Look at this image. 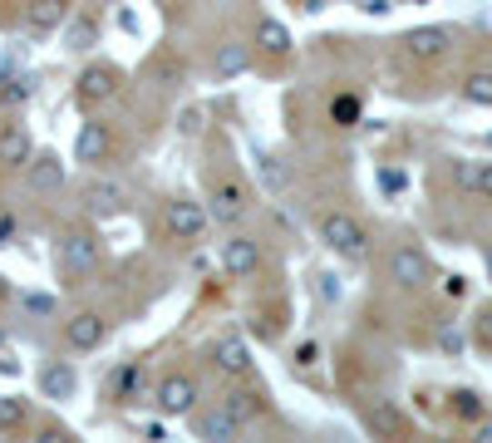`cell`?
Listing matches in <instances>:
<instances>
[{"label":"cell","instance_id":"cell-1","mask_svg":"<svg viewBox=\"0 0 492 443\" xmlns=\"http://www.w3.org/2000/svg\"><path fill=\"white\" fill-rule=\"evenodd\" d=\"M320 242L330 251H340V257L359 261L369 251V232H365L359 217H350V212H326V217H320Z\"/></svg>","mask_w":492,"mask_h":443},{"label":"cell","instance_id":"cell-2","mask_svg":"<svg viewBox=\"0 0 492 443\" xmlns=\"http://www.w3.org/2000/svg\"><path fill=\"white\" fill-rule=\"evenodd\" d=\"M99 257H104V242L94 232H65L59 237V251H55L65 277H89V271L99 267Z\"/></svg>","mask_w":492,"mask_h":443},{"label":"cell","instance_id":"cell-3","mask_svg":"<svg viewBox=\"0 0 492 443\" xmlns=\"http://www.w3.org/2000/svg\"><path fill=\"white\" fill-rule=\"evenodd\" d=\"M389 281L399 286V291H424V286L434 281V261H428V251L414 247V242L394 247V257H389Z\"/></svg>","mask_w":492,"mask_h":443},{"label":"cell","instance_id":"cell-4","mask_svg":"<svg viewBox=\"0 0 492 443\" xmlns=\"http://www.w3.org/2000/svg\"><path fill=\"white\" fill-rule=\"evenodd\" d=\"M158 409L167 414V418H183V414H192L197 409V379L192 375H167V379H158Z\"/></svg>","mask_w":492,"mask_h":443},{"label":"cell","instance_id":"cell-5","mask_svg":"<svg viewBox=\"0 0 492 443\" xmlns=\"http://www.w3.org/2000/svg\"><path fill=\"white\" fill-rule=\"evenodd\" d=\"M84 202H89V212H104V217H114V212H124L134 197H128V183L94 173L89 183H84Z\"/></svg>","mask_w":492,"mask_h":443},{"label":"cell","instance_id":"cell-6","mask_svg":"<svg viewBox=\"0 0 492 443\" xmlns=\"http://www.w3.org/2000/svg\"><path fill=\"white\" fill-rule=\"evenodd\" d=\"M65 340H69V350H99V345L109 340V320H104L99 310H75V316L65 320Z\"/></svg>","mask_w":492,"mask_h":443},{"label":"cell","instance_id":"cell-7","mask_svg":"<svg viewBox=\"0 0 492 443\" xmlns=\"http://www.w3.org/2000/svg\"><path fill=\"white\" fill-rule=\"evenodd\" d=\"M167 232L177 237V242H197L202 232H207V222H212V212H202L197 202H187V197H173L167 202Z\"/></svg>","mask_w":492,"mask_h":443},{"label":"cell","instance_id":"cell-8","mask_svg":"<svg viewBox=\"0 0 492 443\" xmlns=\"http://www.w3.org/2000/svg\"><path fill=\"white\" fill-rule=\"evenodd\" d=\"M222 267H226V277H236V281L256 277L261 271V247L251 242V237H226L222 242Z\"/></svg>","mask_w":492,"mask_h":443},{"label":"cell","instance_id":"cell-9","mask_svg":"<svg viewBox=\"0 0 492 443\" xmlns=\"http://www.w3.org/2000/svg\"><path fill=\"white\" fill-rule=\"evenodd\" d=\"M246 207H251V193L242 183H232V177H222V183H212V217L217 222H242L246 217Z\"/></svg>","mask_w":492,"mask_h":443},{"label":"cell","instance_id":"cell-10","mask_svg":"<svg viewBox=\"0 0 492 443\" xmlns=\"http://www.w3.org/2000/svg\"><path fill=\"white\" fill-rule=\"evenodd\" d=\"M453 45V30L448 25H418L404 35V50H409L414 59H443Z\"/></svg>","mask_w":492,"mask_h":443},{"label":"cell","instance_id":"cell-11","mask_svg":"<svg viewBox=\"0 0 492 443\" xmlns=\"http://www.w3.org/2000/svg\"><path fill=\"white\" fill-rule=\"evenodd\" d=\"M69 25V0H30L25 5V30L30 35H55Z\"/></svg>","mask_w":492,"mask_h":443},{"label":"cell","instance_id":"cell-12","mask_svg":"<svg viewBox=\"0 0 492 443\" xmlns=\"http://www.w3.org/2000/svg\"><path fill=\"white\" fill-rule=\"evenodd\" d=\"M365 428H369L375 438H399V434H404L399 404H394V399H369V404H365Z\"/></svg>","mask_w":492,"mask_h":443},{"label":"cell","instance_id":"cell-13","mask_svg":"<svg viewBox=\"0 0 492 443\" xmlns=\"http://www.w3.org/2000/svg\"><path fill=\"white\" fill-rule=\"evenodd\" d=\"M25 183L35 193H59V187H65V163H59L55 153H35L25 163Z\"/></svg>","mask_w":492,"mask_h":443},{"label":"cell","instance_id":"cell-14","mask_svg":"<svg viewBox=\"0 0 492 443\" xmlns=\"http://www.w3.org/2000/svg\"><path fill=\"white\" fill-rule=\"evenodd\" d=\"M35 158V143L25 124H5L0 128V167H25Z\"/></svg>","mask_w":492,"mask_h":443},{"label":"cell","instance_id":"cell-15","mask_svg":"<svg viewBox=\"0 0 492 443\" xmlns=\"http://www.w3.org/2000/svg\"><path fill=\"white\" fill-rule=\"evenodd\" d=\"M114 94H118V69L114 65H94V69L79 75V99L84 104H104V99H114Z\"/></svg>","mask_w":492,"mask_h":443},{"label":"cell","instance_id":"cell-16","mask_svg":"<svg viewBox=\"0 0 492 443\" xmlns=\"http://www.w3.org/2000/svg\"><path fill=\"white\" fill-rule=\"evenodd\" d=\"M109 148H114V138H109V128H104V124H84L79 128V138H75V158L79 163L99 167L104 158H109Z\"/></svg>","mask_w":492,"mask_h":443},{"label":"cell","instance_id":"cell-17","mask_svg":"<svg viewBox=\"0 0 492 443\" xmlns=\"http://www.w3.org/2000/svg\"><path fill=\"white\" fill-rule=\"evenodd\" d=\"M197 434H202V438H226V443H232V438L246 434V424H242V418H236L232 409H226V404H217L212 414L197 418Z\"/></svg>","mask_w":492,"mask_h":443},{"label":"cell","instance_id":"cell-18","mask_svg":"<svg viewBox=\"0 0 492 443\" xmlns=\"http://www.w3.org/2000/svg\"><path fill=\"white\" fill-rule=\"evenodd\" d=\"M251 69V50L242 40H226V45H217V59H212V75H217L222 84L226 79H236V75H246Z\"/></svg>","mask_w":492,"mask_h":443},{"label":"cell","instance_id":"cell-19","mask_svg":"<svg viewBox=\"0 0 492 443\" xmlns=\"http://www.w3.org/2000/svg\"><path fill=\"white\" fill-rule=\"evenodd\" d=\"M40 389H45V399H75V389H79L75 365H45L40 369Z\"/></svg>","mask_w":492,"mask_h":443},{"label":"cell","instance_id":"cell-20","mask_svg":"<svg viewBox=\"0 0 492 443\" xmlns=\"http://www.w3.org/2000/svg\"><path fill=\"white\" fill-rule=\"evenodd\" d=\"M212 365H217L222 375H242V369L251 365V355H246V340H236V335H222V340L212 345Z\"/></svg>","mask_w":492,"mask_h":443},{"label":"cell","instance_id":"cell-21","mask_svg":"<svg viewBox=\"0 0 492 443\" xmlns=\"http://www.w3.org/2000/svg\"><path fill=\"white\" fill-rule=\"evenodd\" d=\"M256 45L266 55H286V50H291V30H286L276 15H261L256 20Z\"/></svg>","mask_w":492,"mask_h":443},{"label":"cell","instance_id":"cell-22","mask_svg":"<svg viewBox=\"0 0 492 443\" xmlns=\"http://www.w3.org/2000/svg\"><path fill=\"white\" fill-rule=\"evenodd\" d=\"M226 409H232L236 418H242V424L251 428V424H256V414H261V394L256 389H232V394H226Z\"/></svg>","mask_w":492,"mask_h":443},{"label":"cell","instance_id":"cell-23","mask_svg":"<svg viewBox=\"0 0 492 443\" xmlns=\"http://www.w3.org/2000/svg\"><path fill=\"white\" fill-rule=\"evenodd\" d=\"M463 99H467V104H483V109H492V69H473V75L463 79Z\"/></svg>","mask_w":492,"mask_h":443},{"label":"cell","instance_id":"cell-24","mask_svg":"<svg viewBox=\"0 0 492 443\" xmlns=\"http://www.w3.org/2000/svg\"><path fill=\"white\" fill-rule=\"evenodd\" d=\"M30 418V404L15 399V394H0V428H20Z\"/></svg>","mask_w":492,"mask_h":443},{"label":"cell","instance_id":"cell-25","mask_svg":"<svg viewBox=\"0 0 492 443\" xmlns=\"http://www.w3.org/2000/svg\"><path fill=\"white\" fill-rule=\"evenodd\" d=\"M94 35H99V25H94V20H69V50H89L94 45Z\"/></svg>","mask_w":492,"mask_h":443},{"label":"cell","instance_id":"cell-26","mask_svg":"<svg viewBox=\"0 0 492 443\" xmlns=\"http://www.w3.org/2000/svg\"><path fill=\"white\" fill-rule=\"evenodd\" d=\"M330 114H335V124H340V128H350V124H359V99H355V94H340Z\"/></svg>","mask_w":492,"mask_h":443},{"label":"cell","instance_id":"cell-27","mask_svg":"<svg viewBox=\"0 0 492 443\" xmlns=\"http://www.w3.org/2000/svg\"><path fill=\"white\" fill-rule=\"evenodd\" d=\"M202 118H207V109H202V104L183 109V118H177V134H183V138H197V134H202Z\"/></svg>","mask_w":492,"mask_h":443},{"label":"cell","instance_id":"cell-28","mask_svg":"<svg viewBox=\"0 0 492 443\" xmlns=\"http://www.w3.org/2000/svg\"><path fill=\"white\" fill-rule=\"evenodd\" d=\"M20 310L35 316V320H50L55 316V301H50V296H20Z\"/></svg>","mask_w":492,"mask_h":443},{"label":"cell","instance_id":"cell-29","mask_svg":"<svg viewBox=\"0 0 492 443\" xmlns=\"http://www.w3.org/2000/svg\"><path fill=\"white\" fill-rule=\"evenodd\" d=\"M453 409H458L463 418H477V414H483V404H477L473 389H458V394H453Z\"/></svg>","mask_w":492,"mask_h":443},{"label":"cell","instance_id":"cell-30","mask_svg":"<svg viewBox=\"0 0 492 443\" xmlns=\"http://www.w3.org/2000/svg\"><path fill=\"white\" fill-rule=\"evenodd\" d=\"M316 291H320V301H340V277L320 271V277H316Z\"/></svg>","mask_w":492,"mask_h":443},{"label":"cell","instance_id":"cell-31","mask_svg":"<svg viewBox=\"0 0 492 443\" xmlns=\"http://www.w3.org/2000/svg\"><path fill=\"white\" fill-rule=\"evenodd\" d=\"M453 173H458V187H463V193H477V163H458Z\"/></svg>","mask_w":492,"mask_h":443},{"label":"cell","instance_id":"cell-32","mask_svg":"<svg viewBox=\"0 0 492 443\" xmlns=\"http://www.w3.org/2000/svg\"><path fill=\"white\" fill-rule=\"evenodd\" d=\"M438 345H443V350H448V355H458V350H463V330L443 326V330H438Z\"/></svg>","mask_w":492,"mask_h":443},{"label":"cell","instance_id":"cell-33","mask_svg":"<svg viewBox=\"0 0 492 443\" xmlns=\"http://www.w3.org/2000/svg\"><path fill=\"white\" fill-rule=\"evenodd\" d=\"M477 197L492 202V163H477Z\"/></svg>","mask_w":492,"mask_h":443},{"label":"cell","instance_id":"cell-34","mask_svg":"<svg viewBox=\"0 0 492 443\" xmlns=\"http://www.w3.org/2000/svg\"><path fill=\"white\" fill-rule=\"evenodd\" d=\"M463 291H467V281H463V277H443V296H448V301H458Z\"/></svg>","mask_w":492,"mask_h":443},{"label":"cell","instance_id":"cell-35","mask_svg":"<svg viewBox=\"0 0 492 443\" xmlns=\"http://www.w3.org/2000/svg\"><path fill=\"white\" fill-rule=\"evenodd\" d=\"M316 360H320V350H316V345L306 340L301 350H296V365H301V369H310V365H316Z\"/></svg>","mask_w":492,"mask_h":443},{"label":"cell","instance_id":"cell-36","mask_svg":"<svg viewBox=\"0 0 492 443\" xmlns=\"http://www.w3.org/2000/svg\"><path fill=\"white\" fill-rule=\"evenodd\" d=\"M483 267H487V277H492V242L483 247Z\"/></svg>","mask_w":492,"mask_h":443},{"label":"cell","instance_id":"cell-37","mask_svg":"<svg viewBox=\"0 0 492 443\" xmlns=\"http://www.w3.org/2000/svg\"><path fill=\"white\" fill-rule=\"evenodd\" d=\"M483 438H487V443H492V428H483Z\"/></svg>","mask_w":492,"mask_h":443},{"label":"cell","instance_id":"cell-38","mask_svg":"<svg viewBox=\"0 0 492 443\" xmlns=\"http://www.w3.org/2000/svg\"><path fill=\"white\" fill-rule=\"evenodd\" d=\"M0 350H5V330H0Z\"/></svg>","mask_w":492,"mask_h":443}]
</instances>
